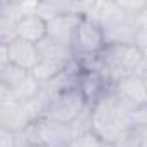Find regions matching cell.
Segmentation results:
<instances>
[{
	"label": "cell",
	"instance_id": "6da1fadb",
	"mask_svg": "<svg viewBox=\"0 0 147 147\" xmlns=\"http://www.w3.org/2000/svg\"><path fill=\"white\" fill-rule=\"evenodd\" d=\"M131 113L130 107L107 90L90 104V131L102 142L116 145L131 128Z\"/></svg>",
	"mask_w": 147,
	"mask_h": 147
},
{
	"label": "cell",
	"instance_id": "7a4b0ae2",
	"mask_svg": "<svg viewBox=\"0 0 147 147\" xmlns=\"http://www.w3.org/2000/svg\"><path fill=\"white\" fill-rule=\"evenodd\" d=\"M147 54L133 45H106L97 55V71L111 88L125 76L138 75L147 78Z\"/></svg>",
	"mask_w": 147,
	"mask_h": 147
},
{
	"label": "cell",
	"instance_id": "3957f363",
	"mask_svg": "<svg viewBox=\"0 0 147 147\" xmlns=\"http://www.w3.org/2000/svg\"><path fill=\"white\" fill-rule=\"evenodd\" d=\"M88 106L90 104L87 102V99L82 94V90L78 88V85L67 87V88L49 94V100H47L42 118H47V119L57 121V123H64V125H71Z\"/></svg>",
	"mask_w": 147,
	"mask_h": 147
},
{
	"label": "cell",
	"instance_id": "277c9868",
	"mask_svg": "<svg viewBox=\"0 0 147 147\" xmlns=\"http://www.w3.org/2000/svg\"><path fill=\"white\" fill-rule=\"evenodd\" d=\"M104 47L106 43H104V36L99 24L90 18H80L78 26L75 30V36H73V43H71L75 59L97 57Z\"/></svg>",
	"mask_w": 147,
	"mask_h": 147
},
{
	"label": "cell",
	"instance_id": "5b68a950",
	"mask_svg": "<svg viewBox=\"0 0 147 147\" xmlns=\"http://www.w3.org/2000/svg\"><path fill=\"white\" fill-rule=\"evenodd\" d=\"M0 82L11 90L14 100H19V102L31 100L42 90V85L33 78L30 71H23L11 64L0 71Z\"/></svg>",
	"mask_w": 147,
	"mask_h": 147
},
{
	"label": "cell",
	"instance_id": "8992f818",
	"mask_svg": "<svg viewBox=\"0 0 147 147\" xmlns=\"http://www.w3.org/2000/svg\"><path fill=\"white\" fill-rule=\"evenodd\" d=\"M109 90L131 111L147 107V78L144 76H125L119 82H116Z\"/></svg>",
	"mask_w": 147,
	"mask_h": 147
},
{
	"label": "cell",
	"instance_id": "52a82bcc",
	"mask_svg": "<svg viewBox=\"0 0 147 147\" xmlns=\"http://www.w3.org/2000/svg\"><path fill=\"white\" fill-rule=\"evenodd\" d=\"M38 142L45 147H66L69 140L73 138V131L69 125L50 121L47 118H40L35 121Z\"/></svg>",
	"mask_w": 147,
	"mask_h": 147
},
{
	"label": "cell",
	"instance_id": "ba28073f",
	"mask_svg": "<svg viewBox=\"0 0 147 147\" xmlns=\"http://www.w3.org/2000/svg\"><path fill=\"white\" fill-rule=\"evenodd\" d=\"M33 121L35 119H33V116L28 111L24 102L9 100V102L0 104V126L2 128L14 131V133H19Z\"/></svg>",
	"mask_w": 147,
	"mask_h": 147
},
{
	"label": "cell",
	"instance_id": "9c48e42d",
	"mask_svg": "<svg viewBox=\"0 0 147 147\" xmlns=\"http://www.w3.org/2000/svg\"><path fill=\"white\" fill-rule=\"evenodd\" d=\"M7 55H9V64L23 71H31L40 59L38 47L21 38H14L7 43Z\"/></svg>",
	"mask_w": 147,
	"mask_h": 147
},
{
	"label": "cell",
	"instance_id": "30bf717a",
	"mask_svg": "<svg viewBox=\"0 0 147 147\" xmlns=\"http://www.w3.org/2000/svg\"><path fill=\"white\" fill-rule=\"evenodd\" d=\"M78 21H80V18L73 16V14H61V16L49 19L47 21V38L55 43L71 47Z\"/></svg>",
	"mask_w": 147,
	"mask_h": 147
},
{
	"label": "cell",
	"instance_id": "8fae6325",
	"mask_svg": "<svg viewBox=\"0 0 147 147\" xmlns=\"http://www.w3.org/2000/svg\"><path fill=\"white\" fill-rule=\"evenodd\" d=\"M16 38L38 45L47 38V21L36 12L23 14L16 23Z\"/></svg>",
	"mask_w": 147,
	"mask_h": 147
},
{
	"label": "cell",
	"instance_id": "7c38bea8",
	"mask_svg": "<svg viewBox=\"0 0 147 147\" xmlns=\"http://www.w3.org/2000/svg\"><path fill=\"white\" fill-rule=\"evenodd\" d=\"M114 147H147V126H131Z\"/></svg>",
	"mask_w": 147,
	"mask_h": 147
},
{
	"label": "cell",
	"instance_id": "4fadbf2b",
	"mask_svg": "<svg viewBox=\"0 0 147 147\" xmlns=\"http://www.w3.org/2000/svg\"><path fill=\"white\" fill-rule=\"evenodd\" d=\"M66 147H114V145H109L106 142H102L95 133L92 131H85L82 135H76L69 140V144Z\"/></svg>",
	"mask_w": 147,
	"mask_h": 147
},
{
	"label": "cell",
	"instance_id": "5bb4252c",
	"mask_svg": "<svg viewBox=\"0 0 147 147\" xmlns=\"http://www.w3.org/2000/svg\"><path fill=\"white\" fill-rule=\"evenodd\" d=\"M116 5L121 11H125L131 16H140V14L147 12V2L145 0H123V2L116 0Z\"/></svg>",
	"mask_w": 147,
	"mask_h": 147
},
{
	"label": "cell",
	"instance_id": "9a60e30c",
	"mask_svg": "<svg viewBox=\"0 0 147 147\" xmlns=\"http://www.w3.org/2000/svg\"><path fill=\"white\" fill-rule=\"evenodd\" d=\"M0 147H16V133L0 126Z\"/></svg>",
	"mask_w": 147,
	"mask_h": 147
},
{
	"label": "cell",
	"instance_id": "2e32d148",
	"mask_svg": "<svg viewBox=\"0 0 147 147\" xmlns=\"http://www.w3.org/2000/svg\"><path fill=\"white\" fill-rule=\"evenodd\" d=\"M5 66H9V55H7V45L0 43V71Z\"/></svg>",
	"mask_w": 147,
	"mask_h": 147
},
{
	"label": "cell",
	"instance_id": "e0dca14e",
	"mask_svg": "<svg viewBox=\"0 0 147 147\" xmlns=\"http://www.w3.org/2000/svg\"><path fill=\"white\" fill-rule=\"evenodd\" d=\"M26 147H45L43 144H31V145H26Z\"/></svg>",
	"mask_w": 147,
	"mask_h": 147
}]
</instances>
